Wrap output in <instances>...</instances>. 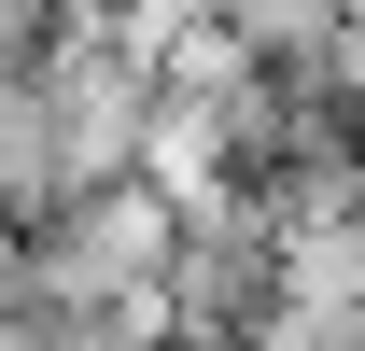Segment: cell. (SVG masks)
Listing matches in <instances>:
<instances>
[{"label":"cell","mask_w":365,"mask_h":351,"mask_svg":"<svg viewBox=\"0 0 365 351\" xmlns=\"http://www.w3.org/2000/svg\"><path fill=\"white\" fill-rule=\"evenodd\" d=\"M211 29H225L253 71H323V43H337V0H211Z\"/></svg>","instance_id":"obj_1"},{"label":"cell","mask_w":365,"mask_h":351,"mask_svg":"<svg viewBox=\"0 0 365 351\" xmlns=\"http://www.w3.org/2000/svg\"><path fill=\"white\" fill-rule=\"evenodd\" d=\"M239 85H253V56H239L225 29H211V0H197L169 43H155V98H182V113H225Z\"/></svg>","instance_id":"obj_2"},{"label":"cell","mask_w":365,"mask_h":351,"mask_svg":"<svg viewBox=\"0 0 365 351\" xmlns=\"http://www.w3.org/2000/svg\"><path fill=\"white\" fill-rule=\"evenodd\" d=\"M253 351H365V309L351 295H267Z\"/></svg>","instance_id":"obj_3"},{"label":"cell","mask_w":365,"mask_h":351,"mask_svg":"<svg viewBox=\"0 0 365 351\" xmlns=\"http://www.w3.org/2000/svg\"><path fill=\"white\" fill-rule=\"evenodd\" d=\"M351 295H365V155H351Z\"/></svg>","instance_id":"obj_4"},{"label":"cell","mask_w":365,"mask_h":351,"mask_svg":"<svg viewBox=\"0 0 365 351\" xmlns=\"http://www.w3.org/2000/svg\"><path fill=\"white\" fill-rule=\"evenodd\" d=\"M14 267H29V225H14V211H0V295H14Z\"/></svg>","instance_id":"obj_5"}]
</instances>
